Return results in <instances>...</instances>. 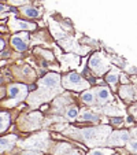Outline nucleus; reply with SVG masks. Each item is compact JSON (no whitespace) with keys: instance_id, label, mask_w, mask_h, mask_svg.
<instances>
[{"instance_id":"9","label":"nucleus","mask_w":137,"mask_h":155,"mask_svg":"<svg viewBox=\"0 0 137 155\" xmlns=\"http://www.w3.org/2000/svg\"><path fill=\"white\" fill-rule=\"evenodd\" d=\"M12 29L18 30V29H22V30H32L36 28L34 24H29V22H24V21H12Z\"/></svg>"},{"instance_id":"6","label":"nucleus","mask_w":137,"mask_h":155,"mask_svg":"<svg viewBox=\"0 0 137 155\" xmlns=\"http://www.w3.org/2000/svg\"><path fill=\"white\" fill-rule=\"evenodd\" d=\"M28 43H29V36L25 35V33L15 35V36H12V38H11V44L14 45V48H17L18 51L26 50Z\"/></svg>"},{"instance_id":"4","label":"nucleus","mask_w":137,"mask_h":155,"mask_svg":"<svg viewBox=\"0 0 137 155\" xmlns=\"http://www.w3.org/2000/svg\"><path fill=\"white\" fill-rule=\"evenodd\" d=\"M129 139H130V136L126 130H115L110 135L108 144L110 146H123V144L128 143Z\"/></svg>"},{"instance_id":"11","label":"nucleus","mask_w":137,"mask_h":155,"mask_svg":"<svg viewBox=\"0 0 137 155\" xmlns=\"http://www.w3.org/2000/svg\"><path fill=\"white\" fill-rule=\"evenodd\" d=\"M114 151L111 148H95V150H90L88 152V155H113Z\"/></svg>"},{"instance_id":"8","label":"nucleus","mask_w":137,"mask_h":155,"mask_svg":"<svg viewBox=\"0 0 137 155\" xmlns=\"http://www.w3.org/2000/svg\"><path fill=\"white\" fill-rule=\"evenodd\" d=\"M17 137L15 136H4V137L0 139V154L4 151H7L8 148H11V146L15 143Z\"/></svg>"},{"instance_id":"12","label":"nucleus","mask_w":137,"mask_h":155,"mask_svg":"<svg viewBox=\"0 0 137 155\" xmlns=\"http://www.w3.org/2000/svg\"><path fill=\"white\" fill-rule=\"evenodd\" d=\"M97 97H99L100 102H106V100H108L111 97L110 91H108L107 88H99L97 89Z\"/></svg>"},{"instance_id":"2","label":"nucleus","mask_w":137,"mask_h":155,"mask_svg":"<svg viewBox=\"0 0 137 155\" xmlns=\"http://www.w3.org/2000/svg\"><path fill=\"white\" fill-rule=\"evenodd\" d=\"M63 85L69 89H76V91H81L84 88H88V82L77 73L67 74L63 78Z\"/></svg>"},{"instance_id":"16","label":"nucleus","mask_w":137,"mask_h":155,"mask_svg":"<svg viewBox=\"0 0 137 155\" xmlns=\"http://www.w3.org/2000/svg\"><path fill=\"white\" fill-rule=\"evenodd\" d=\"M56 147H59V148L55 150V155H62V154H64L66 151H70V144L62 143V144H59V146H56Z\"/></svg>"},{"instance_id":"3","label":"nucleus","mask_w":137,"mask_h":155,"mask_svg":"<svg viewBox=\"0 0 137 155\" xmlns=\"http://www.w3.org/2000/svg\"><path fill=\"white\" fill-rule=\"evenodd\" d=\"M89 66L93 69V71L96 74H103L108 69V61L102 54H95L89 59Z\"/></svg>"},{"instance_id":"14","label":"nucleus","mask_w":137,"mask_h":155,"mask_svg":"<svg viewBox=\"0 0 137 155\" xmlns=\"http://www.w3.org/2000/svg\"><path fill=\"white\" fill-rule=\"evenodd\" d=\"M128 95H130V99L134 97V88L133 87H122L121 88V96L122 97H128Z\"/></svg>"},{"instance_id":"18","label":"nucleus","mask_w":137,"mask_h":155,"mask_svg":"<svg viewBox=\"0 0 137 155\" xmlns=\"http://www.w3.org/2000/svg\"><path fill=\"white\" fill-rule=\"evenodd\" d=\"M128 148H129V151H132V152H136V137H132V139H129L128 140Z\"/></svg>"},{"instance_id":"22","label":"nucleus","mask_w":137,"mask_h":155,"mask_svg":"<svg viewBox=\"0 0 137 155\" xmlns=\"http://www.w3.org/2000/svg\"><path fill=\"white\" fill-rule=\"evenodd\" d=\"M4 10H6V6H3V4H0V12H3Z\"/></svg>"},{"instance_id":"7","label":"nucleus","mask_w":137,"mask_h":155,"mask_svg":"<svg viewBox=\"0 0 137 155\" xmlns=\"http://www.w3.org/2000/svg\"><path fill=\"white\" fill-rule=\"evenodd\" d=\"M59 80H60V78H59L58 74L51 73V74H47V76L44 77V78L40 81V84L41 85H45V87H48V88H58L59 84H60V81H59Z\"/></svg>"},{"instance_id":"19","label":"nucleus","mask_w":137,"mask_h":155,"mask_svg":"<svg viewBox=\"0 0 137 155\" xmlns=\"http://www.w3.org/2000/svg\"><path fill=\"white\" fill-rule=\"evenodd\" d=\"M77 114H78L77 107H70V108H69V111H67V117L70 118V120H74V118L77 117Z\"/></svg>"},{"instance_id":"5","label":"nucleus","mask_w":137,"mask_h":155,"mask_svg":"<svg viewBox=\"0 0 137 155\" xmlns=\"http://www.w3.org/2000/svg\"><path fill=\"white\" fill-rule=\"evenodd\" d=\"M26 91L28 88L25 85H19V84H15V85H11L8 89V95L14 99V102L17 100H22L25 96H26Z\"/></svg>"},{"instance_id":"20","label":"nucleus","mask_w":137,"mask_h":155,"mask_svg":"<svg viewBox=\"0 0 137 155\" xmlns=\"http://www.w3.org/2000/svg\"><path fill=\"white\" fill-rule=\"evenodd\" d=\"M82 120H89V121H96L97 117L96 115H93L92 113H85V115L82 117Z\"/></svg>"},{"instance_id":"24","label":"nucleus","mask_w":137,"mask_h":155,"mask_svg":"<svg viewBox=\"0 0 137 155\" xmlns=\"http://www.w3.org/2000/svg\"><path fill=\"white\" fill-rule=\"evenodd\" d=\"M70 155H81V154H80V152H77V151H74L73 154H70Z\"/></svg>"},{"instance_id":"15","label":"nucleus","mask_w":137,"mask_h":155,"mask_svg":"<svg viewBox=\"0 0 137 155\" xmlns=\"http://www.w3.org/2000/svg\"><path fill=\"white\" fill-rule=\"evenodd\" d=\"M118 71L117 70H111L110 73L107 74V77H106V80H107V82H110V84H115V82L118 81Z\"/></svg>"},{"instance_id":"13","label":"nucleus","mask_w":137,"mask_h":155,"mask_svg":"<svg viewBox=\"0 0 137 155\" xmlns=\"http://www.w3.org/2000/svg\"><path fill=\"white\" fill-rule=\"evenodd\" d=\"M81 99L84 100L86 104H93L95 103V96H93V92L92 91H86L81 95Z\"/></svg>"},{"instance_id":"1","label":"nucleus","mask_w":137,"mask_h":155,"mask_svg":"<svg viewBox=\"0 0 137 155\" xmlns=\"http://www.w3.org/2000/svg\"><path fill=\"white\" fill-rule=\"evenodd\" d=\"M110 132L108 126H103V128H90V129H82L80 133L82 135V139L86 141L89 146H99V144L104 143L106 136Z\"/></svg>"},{"instance_id":"17","label":"nucleus","mask_w":137,"mask_h":155,"mask_svg":"<svg viewBox=\"0 0 137 155\" xmlns=\"http://www.w3.org/2000/svg\"><path fill=\"white\" fill-rule=\"evenodd\" d=\"M22 11H24V14L26 15V17H30V18L38 17V11L36 8H32V7H26V8H24Z\"/></svg>"},{"instance_id":"10","label":"nucleus","mask_w":137,"mask_h":155,"mask_svg":"<svg viewBox=\"0 0 137 155\" xmlns=\"http://www.w3.org/2000/svg\"><path fill=\"white\" fill-rule=\"evenodd\" d=\"M10 124V117L6 113H0V132H4L8 128Z\"/></svg>"},{"instance_id":"21","label":"nucleus","mask_w":137,"mask_h":155,"mask_svg":"<svg viewBox=\"0 0 137 155\" xmlns=\"http://www.w3.org/2000/svg\"><path fill=\"white\" fill-rule=\"evenodd\" d=\"M22 155H38L37 152H34V151H26V152H24Z\"/></svg>"},{"instance_id":"23","label":"nucleus","mask_w":137,"mask_h":155,"mask_svg":"<svg viewBox=\"0 0 137 155\" xmlns=\"http://www.w3.org/2000/svg\"><path fill=\"white\" fill-rule=\"evenodd\" d=\"M3 47H4V43H3L2 40H0V48H3Z\"/></svg>"}]
</instances>
